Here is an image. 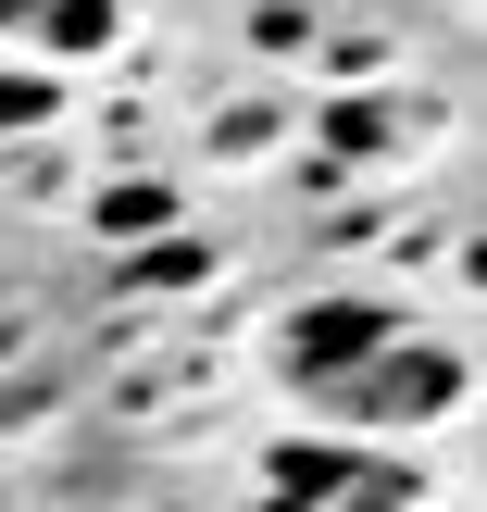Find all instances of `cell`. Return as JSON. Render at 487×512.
<instances>
[{"label": "cell", "mask_w": 487, "mask_h": 512, "mask_svg": "<svg viewBox=\"0 0 487 512\" xmlns=\"http://www.w3.org/2000/svg\"><path fill=\"white\" fill-rule=\"evenodd\" d=\"M450 400H463V363L450 350H363L350 375H325V413L338 425H438Z\"/></svg>", "instance_id": "1"}, {"label": "cell", "mask_w": 487, "mask_h": 512, "mask_svg": "<svg viewBox=\"0 0 487 512\" xmlns=\"http://www.w3.org/2000/svg\"><path fill=\"white\" fill-rule=\"evenodd\" d=\"M388 338H400L388 300H313V313H288L275 363H288V388H325V375H350L363 350H388Z\"/></svg>", "instance_id": "2"}, {"label": "cell", "mask_w": 487, "mask_h": 512, "mask_svg": "<svg viewBox=\"0 0 487 512\" xmlns=\"http://www.w3.org/2000/svg\"><path fill=\"white\" fill-rule=\"evenodd\" d=\"M350 488H375V463H363V450H275L263 512H313V500H350Z\"/></svg>", "instance_id": "3"}, {"label": "cell", "mask_w": 487, "mask_h": 512, "mask_svg": "<svg viewBox=\"0 0 487 512\" xmlns=\"http://www.w3.org/2000/svg\"><path fill=\"white\" fill-rule=\"evenodd\" d=\"M13 13H38L50 50H100V38H113V0H13Z\"/></svg>", "instance_id": "4"}, {"label": "cell", "mask_w": 487, "mask_h": 512, "mask_svg": "<svg viewBox=\"0 0 487 512\" xmlns=\"http://www.w3.org/2000/svg\"><path fill=\"white\" fill-rule=\"evenodd\" d=\"M150 225H175V188H150V175L100 188V238H150Z\"/></svg>", "instance_id": "5"}, {"label": "cell", "mask_w": 487, "mask_h": 512, "mask_svg": "<svg viewBox=\"0 0 487 512\" xmlns=\"http://www.w3.org/2000/svg\"><path fill=\"white\" fill-rule=\"evenodd\" d=\"M25 125H50V75H0V138H25Z\"/></svg>", "instance_id": "6"}, {"label": "cell", "mask_w": 487, "mask_h": 512, "mask_svg": "<svg viewBox=\"0 0 487 512\" xmlns=\"http://www.w3.org/2000/svg\"><path fill=\"white\" fill-rule=\"evenodd\" d=\"M350 512H413V475H375V488H350Z\"/></svg>", "instance_id": "7"}]
</instances>
